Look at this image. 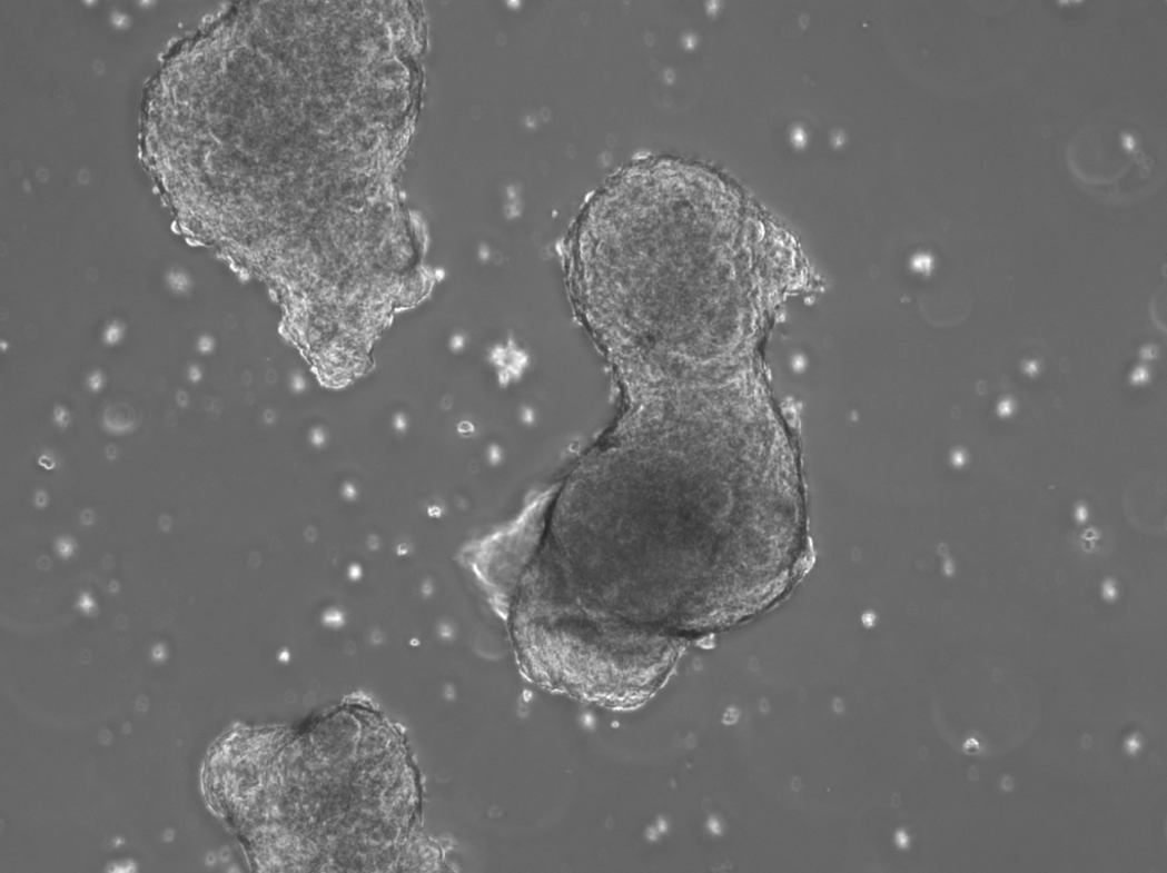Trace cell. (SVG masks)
Instances as JSON below:
<instances>
[{"label": "cell", "instance_id": "cell-3", "mask_svg": "<svg viewBox=\"0 0 1167 873\" xmlns=\"http://www.w3.org/2000/svg\"><path fill=\"white\" fill-rule=\"evenodd\" d=\"M293 384L297 390H300L305 387L304 379L300 376L295 377Z\"/></svg>", "mask_w": 1167, "mask_h": 873}, {"label": "cell", "instance_id": "cell-1", "mask_svg": "<svg viewBox=\"0 0 1167 873\" xmlns=\"http://www.w3.org/2000/svg\"><path fill=\"white\" fill-rule=\"evenodd\" d=\"M1158 147L1143 129L1120 119L1084 127L1069 142L1068 168L1086 192L1112 205L1148 198L1159 187Z\"/></svg>", "mask_w": 1167, "mask_h": 873}, {"label": "cell", "instance_id": "cell-2", "mask_svg": "<svg viewBox=\"0 0 1167 873\" xmlns=\"http://www.w3.org/2000/svg\"><path fill=\"white\" fill-rule=\"evenodd\" d=\"M1159 483L1158 479L1154 484H1133L1127 493L1126 508L1130 520L1134 526L1141 532L1159 535L1160 530H1165L1163 520L1165 518L1157 515L1149 505L1160 512L1159 506Z\"/></svg>", "mask_w": 1167, "mask_h": 873}]
</instances>
